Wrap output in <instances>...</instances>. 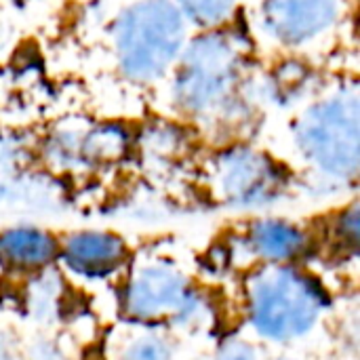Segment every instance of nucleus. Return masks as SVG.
Segmentation results:
<instances>
[{
  "label": "nucleus",
  "instance_id": "nucleus-18",
  "mask_svg": "<svg viewBox=\"0 0 360 360\" xmlns=\"http://www.w3.org/2000/svg\"><path fill=\"white\" fill-rule=\"evenodd\" d=\"M4 272H6V266L2 264V259H0V278L4 276Z\"/></svg>",
  "mask_w": 360,
  "mask_h": 360
},
{
  "label": "nucleus",
  "instance_id": "nucleus-16",
  "mask_svg": "<svg viewBox=\"0 0 360 360\" xmlns=\"http://www.w3.org/2000/svg\"><path fill=\"white\" fill-rule=\"evenodd\" d=\"M0 360H25V356H23V346H19L4 331H0Z\"/></svg>",
  "mask_w": 360,
  "mask_h": 360
},
{
  "label": "nucleus",
  "instance_id": "nucleus-12",
  "mask_svg": "<svg viewBox=\"0 0 360 360\" xmlns=\"http://www.w3.org/2000/svg\"><path fill=\"white\" fill-rule=\"evenodd\" d=\"M245 0H173L181 17L196 32L224 30L243 11Z\"/></svg>",
  "mask_w": 360,
  "mask_h": 360
},
{
  "label": "nucleus",
  "instance_id": "nucleus-2",
  "mask_svg": "<svg viewBox=\"0 0 360 360\" xmlns=\"http://www.w3.org/2000/svg\"><path fill=\"white\" fill-rule=\"evenodd\" d=\"M291 148L327 188L356 184L360 173V95L356 78L319 84L289 124Z\"/></svg>",
  "mask_w": 360,
  "mask_h": 360
},
{
  "label": "nucleus",
  "instance_id": "nucleus-6",
  "mask_svg": "<svg viewBox=\"0 0 360 360\" xmlns=\"http://www.w3.org/2000/svg\"><path fill=\"white\" fill-rule=\"evenodd\" d=\"M207 190L215 202L232 209H259L278 200L289 184L285 167L266 150L234 141L207 162Z\"/></svg>",
  "mask_w": 360,
  "mask_h": 360
},
{
  "label": "nucleus",
  "instance_id": "nucleus-9",
  "mask_svg": "<svg viewBox=\"0 0 360 360\" xmlns=\"http://www.w3.org/2000/svg\"><path fill=\"white\" fill-rule=\"evenodd\" d=\"M243 251L262 264H297L312 253V236L295 221L257 217L240 234Z\"/></svg>",
  "mask_w": 360,
  "mask_h": 360
},
{
  "label": "nucleus",
  "instance_id": "nucleus-14",
  "mask_svg": "<svg viewBox=\"0 0 360 360\" xmlns=\"http://www.w3.org/2000/svg\"><path fill=\"white\" fill-rule=\"evenodd\" d=\"M333 243L340 251L356 255L360 243V205H348L333 221Z\"/></svg>",
  "mask_w": 360,
  "mask_h": 360
},
{
  "label": "nucleus",
  "instance_id": "nucleus-4",
  "mask_svg": "<svg viewBox=\"0 0 360 360\" xmlns=\"http://www.w3.org/2000/svg\"><path fill=\"white\" fill-rule=\"evenodd\" d=\"M188 38L190 25L173 0H129L108 27V55L120 80L154 89L165 84Z\"/></svg>",
  "mask_w": 360,
  "mask_h": 360
},
{
  "label": "nucleus",
  "instance_id": "nucleus-8",
  "mask_svg": "<svg viewBox=\"0 0 360 360\" xmlns=\"http://www.w3.org/2000/svg\"><path fill=\"white\" fill-rule=\"evenodd\" d=\"M131 259L122 236L108 230H76L59 238L57 262L86 281H101L120 272Z\"/></svg>",
  "mask_w": 360,
  "mask_h": 360
},
{
  "label": "nucleus",
  "instance_id": "nucleus-19",
  "mask_svg": "<svg viewBox=\"0 0 360 360\" xmlns=\"http://www.w3.org/2000/svg\"><path fill=\"white\" fill-rule=\"evenodd\" d=\"M194 360H205V359H194Z\"/></svg>",
  "mask_w": 360,
  "mask_h": 360
},
{
  "label": "nucleus",
  "instance_id": "nucleus-13",
  "mask_svg": "<svg viewBox=\"0 0 360 360\" xmlns=\"http://www.w3.org/2000/svg\"><path fill=\"white\" fill-rule=\"evenodd\" d=\"M36 278L30 283L27 293H25V306L32 316L38 321H49L55 319L59 308H61V283L59 274H55L51 268L36 272Z\"/></svg>",
  "mask_w": 360,
  "mask_h": 360
},
{
  "label": "nucleus",
  "instance_id": "nucleus-10",
  "mask_svg": "<svg viewBox=\"0 0 360 360\" xmlns=\"http://www.w3.org/2000/svg\"><path fill=\"white\" fill-rule=\"evenodd\" d=\"M59 236L34 224H19L0 230V259L6 270L27 274L42 272L57 262Z\"/></svg>",
  "mask_w": 360,
  "mask_h": 360
},
{
  "label": "nucleus",
  "instance_id": "nucleus-17",
  "mask_svg": "<svg viewBox=\"0 0 360 360\" xmlns=\"http://www.w3.org/2000/svg\"><path fill=\"white\" fill-rule=\"evenodd\" d=\"M264 360H306V359H302V356H297V354H291V352H281V354H276V356H270V359H264Z\"/></svg>",
  "mask_w": 360,
  "mask_h": 360
},
{
  "label": "nucleus",
  "instance_id": "nucleus-3",
  "mask_svg": "<svg viewBox=\"0 0 360 360\" xmlns=\"http://www.w3.org/2000/svg\"><path fill=\"white\" fill-rule=\"evenodd\" d=\"M331 297L325 285L297 264H262L245 281V312L255 335L289 348L325 323Z\"/></svg>",
  "mask_w": 360,
  "mask_h": 360
},
{
  "label": "nucleus",
  "instance_id": "nucleus-7",
  "mask_svg": "<svg viewBox=\"0 0 360 360\" xmlns=\"http://www.w3.org/2000/svg\"><path fill=\"white\" fill-rule=\"evenodd\" d=\"M346 17V0H259L255 25L270 46L289 57L308 55L335 36Z\"/></svg>",
  "mask_w": 360,
  "mask_h": 360
},
{
  "label": "nucleus",
  "instance_id": "nucleus-1",
  "mask_svg": "<svg viewBox=\"0 0 360 360\" xmlns=\"http://www.w3.org/2000/svg\"><path fill=\"white\" fill-rule=\"evenodd\" d=\"M251 65L243 34L230 27L192 34L165 80L169 110L207 131L245 127L259 99Z\"/></svg>",
  "mask_w": 360,
  "mask_h": 360
},
{
  "label": "nucleus",
  "instance_id": "nucleus-15",
  "mask_svg": "<svg viewBox=\"0 0 360 360\" xmlns=\"http://www.w3.org/2000/svg\"><path fill=\"white\" fill-rule=\"evenodd\" d=\"M213 360H264L259 348L245 340V338H226L217 350Z\"/></svg>",
  "mask_w": 360,
  "mask_h": 360
},
{
  "label": "nucleus",
  "instance_id": "nucleus-5",
  "mask_svg": "<svg viewBox=\"0 0 360 360\" xmlns=\"http://www.w3.org/2000/svg\"><path fill=\"white\" fill-rule=\"evenodd\" d=\"M120 310L131 325L198 329L209 304L192 278L167 257L133 262L120 291Z\"/></svg>",
  "mask_w": 360,
  "mask_h": 360
},
{
  "label": "nucleus",
  "instance_id": "nucleus-11",
  "mask_svg": "<svg viewBox=\"0 0 360 360\" xmlns=\"http://www.w3.org/2000/svg\"><path fill=\"white\" fill-rule=\"evenodd\" d=\"M114 360H175V342L165 327L133 325L114 344Z\"/></svg>",
  "mask_w": 360,
  "mask_h": 360
}]
</instances>
